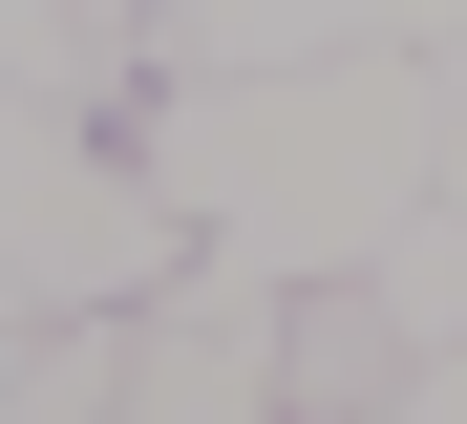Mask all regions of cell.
<instances>
[{
	"label": "cell",
	"mask_w": 467,
	"mask_h": 424,
	"mask_svg": "<svg viewBox=\"0 0 467 424\" xmlns=\"http://www.w3.org/2000/svg\"><path fill=\"white\" fill-rule=\"evenodd\" d=\"M107 22H128V43H149V0H107Z\"/></svg>",
	"instance_id": "5"
},
{
	"label": "cell",
	"mask_w": 467,
	"mask_h": 424,
	"mask_svg": "<svg viewBox=\"0 0 467 424\" xmlns=\"http://www.w3.org/2000/svg\"><path fill=\"white\" fill-rule=\"evenodd\" d=\"M107 128L192 212V254H255V276H361V254H404V212H446V43L149 64Z\"/></svg>",
	"instance_id": "1"
},
{
	"label": "cell",
	"mask_w": 467,
	"mask_h": 424,
	"mask_svg": "<svg viewBox=\"0 0 467 424\" xmlns=\"http://www.w3.org/2000/svg\"><path fill=\"white\" fill-rule=\"evenodd\" d=\"M192 212L149 191V149L64 85H0V297H171Z\"/></svg>",
	"instance_id": "2"
},
{
	"label": "cell",
	"mask_w": 467,
	"mask_h": 424,
	"mask_svg": "<svg viewBox=\"0 0 467 424\" xmlns=\"http://www.w3.org/2000/svg\"><path fill=\"white\" fill-rule=\"evenodd\" d=\"M446 191H467V43H446Z\"/></svg>",
	"instance_id": "4"
},
{
	"label": "cell",
	"mask_w": 467,
	"mask_h": 424,
	"mask_svg": "<svg viewBox=\"0 0 467 424\" xmlns=\"http://www.w3.org/2000/svg\"><path fill=\"white\" fill-rule=\"evenodd\" d=\"M340 43H467V0H149V64H340Z\"/></svg>",
	"instance_id": "3"
}]
</instances>
